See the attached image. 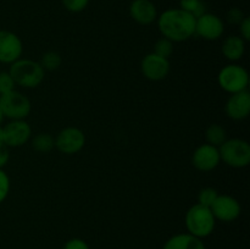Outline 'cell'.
<instances>
[{"mask_svg": "<svg viewBox=\"0 0 250 249\" xmlns=\"http://www.w3.org/2000/svg\"><path fill=\"white\" fill-rule=\"evenodd\" d=\"M156 23L163 37L172 43L186 42L195 34V17L180 7L165 10L158 16Z\"/></svg>", "mask_w": 250, "mask_h": 249, "instance_id": "cell-1", "label": "cell"}, {"mask_svg": "<svg viewBox=\"0 0 250 249\" xmlns=\"http://www.w3.org/2000/svg\"><path fill=\"white\" fill-rule=\"evenodd\" d=\"M9 73L17 85L27 89L37 88L45 78V71L41 63L31 59L20 58L10 65Z\"/></svg>", "mask_w": 250, "mask_h": 249, "instance_id": "cell-2", "label": "cell"}, {"mask_svg": "<svg viewBox=\"0 0 250 249\" xmlns=\"http://www.w3.org/2000/svg\"><path fill=\"white\" fill-rule=\"evenodd\" d=\"M186 228L188 233L203 239L210 236L216 226V219L210 208L200 204H194L187 210L185 217Z\"/></svg>", "mask_w": 250, "mask_h": 249, "instance_id": "cell-3", "label": "cell"}, {"mask_svg": "<svg viewBox=\"0 0 250 249\" xmlns=\"http://www.w3.org/2000/svg\"><path fill=\"white\" fill-rule=\"evenodd\" d=\"M220 159L227 166L243 168L250 164V144L241 138L226 139L219 146Z\"/></svg>", "mask_w": 250, "mask_h": 249, "instance_id": "cell-4", "label": "cell"}, {"mask_svg": "<svg viewBox=\"0 0 250 249\" xmlns=\"http://www.w3.org/2000/svg\"><path fill=\"white\" fill-rule=\"evenodd\" d=\"M217 82L225 92L234 94L248 89L249 73L238 63H229L220 70Z\"/></svg>", "mask_w": 250, "mask_h": 249, "instance_id": "cell-5", "label": "cell"}, {"mask_svg": "<svg viewBox=\"0 0 250 249\" xmlns=\"http://www.w3.org/2000/svg\"><path fill=\"white\" fill-rule=\"evenodd\" d=\"M0 109L9 120H24L32 110L31 100L17 90L0 94Z\"/></svg>", "mask_w": 250, "mask_h": 249, "instance_id": "cell-6", "label": "cell"}, {"mask_svg": "<svg viewBox=\"0 0 250 249\" xmlns=\"http://www.w3.org/2000/svg\"><path fill=\"white\" fill-rule=\"evenodd\" d=\"M85 134L78 127H65L55 137V148L66 155L77 154L84 148Z\"/></svg>", "mask_w": 250, "mask_h": 249, "instance_id": "cell-7", "label": "cell"}, {"mask_svg": "<svg viewBox=\"0 0 250 249\" xmlns=\"http://www.w3.org/2000/svg\"><path fill=\"white\" fill-rule=\"evenodd\" d=\"M141 71L146 80L153 82L163 81L171 71L170 60L154 53L146 54L141 62Z\"/></svg>", "mask_w": 250, "mask_h": 249, "instance_id": "cell-8", "label": "cell"}, {"mask_svg": "<svg viewBox=\"0 0 250 249\" xmlns=\"http://www.w3.org/2000/svg\"><path fill=\"white\" fill-rule=\"evenodd\" d=\"M23 53V44L16 33L0 29V62L11 65Z\"/></svg>", "mask_w": 250, "mask_h": 249, "instance_id": "cell-9", "label": "cell"}, {"mask_svg": "<svg viewBox=\"0 0 250 249\" xmlns=\"http://www.w3.org/2000/svg\"><path fill=\"white\" fill-rule=\"evenodd\" d=\"M225 32V23L217 15L205 12L195 19V34L205 41H217Z\"/></svg>", "mask_w": 250, "mask_h": 249, "instance_id": "cell-10", "label": "cell"}, {"mask_svg": "<svg viewBox=\"0 0 250 249\" xmlns=\"http://www.w3.org/2000/svg\"><path fill=\"white\" fill-rule=\"evenodd\" d=\"M215 219L222 222H232L241 215L242 208L236 198L229 194H219L210 207Z\"/></svg>", "mask_w": 250, "mask_h": 249, "instance_id": "cell-11", "label": "cell"}, {"mask_svg": "<svg viewBox=\"0 0 250 249\" xmlns=\"http://www.w3.org/2000/svg\"><path fill=\"white\" fill-rule=\"evenodd\" d=\"M4 143L9 148H19L32 137V128L24 120H10L4 127Z\"/></svg>", "mask_w": 250, "mask_h": 249, "instance_id": "cell-12", "label": "cell"}, {"mask_svg": "<svg viewBox=\"0 0 250 249\" xmlns=\"http://www.w3.org/2000/svg\"><path fill=\"white\" fill-rule=\"evenodd\" d=\"M221 163L219 148L211 144H200L192 155V164L198 171L209 172L215 170Z\"/></svg>", "mask_w": 250, "mask_h": 249, "instance_id": "cell-13", "label": "cell"}, {"mask_svg": "<svg viewBox=\"0 0 250 249\" xmlns=\"http://www.w3.org/2000/svg\"><path fill=\"white\" fill-rule=\"evenodd\" d=\"M225 111L229 119L234 121H242L250 114V93L249 90L234 93L227 99Z\"/></svg>", "mask_w": 250, "mask_h": 249, "instance_id": "cell-14", "label": "cell"}, {"mask_svg": "<svg viewBox=\"0 0 250 249\" xmlns=\"http://www.w3.org/2000/svg\"><path fill=\"white\" fill-rule=\"evenodd\" d=\"M129 16L142 26H149L158 19V9L151 0H133L129 5Z\"/></svg>", "mask_w": 250, "mask_h": 249, "instance_id": "cell-15", "label": "cell"}, {"mask_svg": "<svg viewBox=\"0 0 250 249\" xmlns=\"http://www.w3.org/2000/svg\"><path fill=\"white\" fill-rule=\"evenodd\" d=\"M163 249H207L203 239L190 233H177L170 237Z\"/></svg>", "mask_w": 250, "mask_h": 249, "instance_id": "cell-16", "label": "cell"}, {"mask_svg": "<svg viewBox=\"0 0 250 249\" xmlns=\"http://www.w3.org/2000/svg\"><path fill=\"white\" fill-rule=\"evenodd\" d=\"M221 53L231 62L241 60L246 53V41L241 36H229L222 42Z\"/></svg>", "mask_w": 250, "mask_h": 249, "instance_id": "cell-17", "label": "cell"}, {"mask_svg": "<svg viewBox=\"0 0 250 249\" xmlns=\"http://www.w3.org/2000/svg\"><path fill=\"white\" fill-rule=\"evenodd\" d=\"M31 145L32 148H33V150L38 151V153H50V151L55 148V138H54L50 133L42 132V133L36 134V136L32 138Z\"/></svg>", "mask_w": 250, "mask_h": 249, "instance_id": "cell-18", "label": "cell"}, {"mask_svg": "<svg viewBox=\"0 0 250 249\" xmlns=\"http://www.w3.org/2000/svg\"><path fill=\"white\" fill-rule=\"evenodd\" d=\"M205 139H207L208 144H211V145L219 148L227 139L226 129L217 124H210L205 131Z\"/></svg>", "mask_w": 250, "mask_h": 249, "instance_id": "cell-19", "label": "cell"}, {"mask_svg": "<svg viewBox=\"0 0 250 249\" xmlns=\"http://www.w3.org/2000/svg\"><path fill=\"white\" fill-rule=\"evenodd\" d=\"M39 63L44 68V71H56L58 68H60L61 63H62V58L56 51H46L42 55Z\"/></svg>", "mask_w": 250, "mask_h": 249, "instance_id": "cell-20", "label": "cell"}, {"mask_svg": "<svg viewBox=\"0 0 250 249\" xmlns=\"http://www.w3.org/2000/svg\"><path fill=\"white\" fill-rule=\"evenodd\" d=\"M180 9L193 15L195 19L207 12V7L203 0H180Z\"/></svg>", "mask_w": 250, "mask_h": 249, "instance_id": "cell-21", "label": "cell"}, {"mask_svg": "<svg viewBox=\"0 0 250 249\" xmlns=\"http://www.w3.org/2000/svg\"><path fill=\"white\" fill-rule=\"evenodd\" d=\"M153 53L159 56H163L165 59H170V56L173 53V43L170 39L165 38V37H161L160 39L156 41Z\"/></svg>", "mask_w": 250, "mask_h": 249, "instance_id": "cell-22", "label": "cell"}, {"mask_svg": "<svg viewBox=\"0 0 250 249\" xmlns=\"http://www.w3.org/2000/svg\"><path fill=\"white\" fill-rule=\"evenodd\" d=\"M217 195H219V193H217V190L215 188H203V189H200L199 194H198V204L210 208L212 205V203L215 202V199L217 198Z\"/></svg>", "mask_w": 250, "mask_h": 249, "instance_id": "cell-23", "label": "cell"}, {"mask_svg": "<svg viewBox=\"0 0 250 249\" xmlns=\"http://www.w3.org/2000/svg\"><path fill=\"white\" fill-rule=\"evenodd\" d=\"M63 7L72 14L82 12L89 4V0H61Z\"/></svg>", "mask_w": 250, "mask_h": 249, "instance_id": "cell-24", "label": "cell"}, {"mask_svg": "<svg viewBox=\"0 0 250 249\" xmlns=\"http://www.w3.org/2000/svg\"><path fill=\"white\" fill-rule=\"evenodd\" d=\"M15 85H16V83L9 73V71L0 72V94H5V93L15 90Z\"/></svg>", "mask_w": 250, "mask_h": 249, "instance_id": "cell-25", "label": "cell"}, {"mask_svg": "<svg viewBox=\"0 0 250 249\" xmlns=\"http://www.w3.org/2000/svg\"><path fill=\"white\" fill-rule=\"evenodd\" d=\"M10 187H11V183H10L9 176H7V173L2 168H0V204L9 195Z\"/></svg>", "mask_w": 250, "mask_h": 249, "instance_id": "cell-26", "label": "cell"}, {"mask_svg": "<svg viewBox=\"0 0 250 249\" xmlns=\"http://www.w3.org/2000/svg\"><path fill=\"white\" fill-rule=\"evenodd\" d=\"M244 17H246V15L238 7H232V9L229 10L226 15L227 22L229 24H233V26H239V23L244 20Z\"/></svg>", "mask_w": 250, "mask_h": 249, "instance_id": "cell-27", "label": "cell"}, {"mask_svg": "<svg viewBox=\"0 0 250 249\" xmlns=\"http://www.w3.org/2000/svg\"><path fill=\"white\" fill-rule=\"evenodd\" d=\"M62 249H90L87 242L82 238H71L63 244Z\"/></svg>", "mask_w": 250, "mask_h": 249, "instance_id": "cell-28", "label": "cell"}, {"mask_svg": "<svg viewBox=\"0 0 250 249\" xmlns=\"http://www.w3.org/2000/svg\"><path fill=\"white\" fill-rule=\"evenodd\" d=\"M239 32H241V37L246 42L250 41V17L246 16L243 21L239 23Z\"/></svg>", "mask_w": 250, "mask_h": 249, "instance_id": "cell-29", "label": "cell"}, {"mask_svg": "<svg viewBox=\"0 0 250 249\" xmlns=\"http://www.w3.org/2000/svg\"><path fill=\"white\" fill-rule=\"evenodd\" d=\"M10 160V150L9 146L4 143H0V168L6 166Z\"/></svg>", "mask_w": 250, "mask_h": 249, "instance_id": "cell-30", "label": "cell"}, {"mask_svg": "<svg viewBox=\"0 0 250 249\" xmlns=\"http://www.w3.org/2000/svg\"><path fill=\"white\" fill-rule=\"evenodd\" d=\"M0 143H4V128L1 126H0Z\"/></svg>", "mask_w": 250, "mask_h": 249, "instance_id": "cell-31", "label": "cell"}, {"mask_svg": "<svg viewBox=\"0 0 250 249\" xmlns=\"http://www.w3.org/2000/svg\"><path fill=\"white\" fill-rule=\"evenodd\" d=\"M4 115H2V111H1V109H0V124H1V122L4 121Z\"/></svg>", "mask_w": 250, "mask_h": 249, "instance_id": "cell-32", "label": "cell"}]
</instances>
